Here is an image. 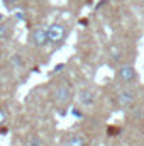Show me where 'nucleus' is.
I'll use <instances>...</instances> for the list:
<instances>
[{
	"mask_svg": "<svg viewBox=\"0 0 144 146\" xmlns=\"http://www.w3.org/2000/svg\"><path fill=\"white\" fill-rule=\"evenodd\" d=\"M53 99H54V102H56L58 107L65 109L70 104V100H71V88H70V85L66 82L58 83L56 88H54V92H53Z\"/></svg>",
	"mask_w": 144,
	"mask_h": 146,
	"instance_id": "obj_1",
	"label": "nucleus"
},
{
	"mask_svg": "<svg viewBox=\"0 0 144 146\" xmlns=\"http://www.w3.org/2000/svg\"><path fill=\"white\" fill-rule=\"evenodd\" d=\"M46 31H48V42H51V44H59L68 36V27L65 24H59V22L51 24Z\"/></svg>",
	"mask_w": 144,
	"mask_h": 146,
	"instance_id": "obj_2",
	"label": "nucleus"
},
{
	"mask_svg": "<svg viewBox=\"0 0 144 146\" xmlns=\"http://www.w3.org/2000/svg\"><path fill=\"white\" fill-rule=\"evenodd\" d=\"M31 42L37 46V48H42V46H46L48 44V31L46 29H34L32 33H31Z\"/></svg>",
	"mask_w": 144,
	"mask_h": 146,
	"instance_id": "obj_4",
	"label": "nucleus"
},
{
	"mask_svg": "<svg viewBox=\"0 0 144 146\" xmlns=\"http://www.w3.org/2000/svg\"><path fill=\"white\" fill-rule=\"evenodd\" d=\"M108 54H110V58L112 60H115V61H119L120 58H122V51H120V48L119 46H108Z\"/></svg>",
	"mask_w": 144,
	"mask_h": 146,
	"instance_id": "obj_8",
	"label": "nucleus"
},
{
	"mask_svg": "<svg viewBox=\"0 0 144 146\" xmlns=\"http://www.w3.org/2000/svg\"><path fill=\"white\" fill-rule=\"evenodd\" d=\"M5 119H7V110L0 107V124H3V122H5Z\"/></svg>",
	"mask_w": 144,
	"mask_h": 146,
	"instance_id": "obj_11",
	"label": "nucleus"
},
{
	"mask_svg": "<svg viewBox=\"0 0 144 146\" xmlns=\"http://www.w3.org/2000/svg\"><path fill=\"white\" fill-rule=\"evenodd\" d=\"M136 100V94L132 92V90H122V92H119V95H117V104L119 106H131L132 102Z\"/></svg>",
	"mask_w": 144,
	"mask_h": 146,
	"instance_id": "obj_5",
	"label": "nucleus"
},
{
	"mask_svg": "<svg viewBox=\"0 0 144 146\" xmlns=\"http://www.w3.org/2000/svg\"><path fill=\"white\" fill-rule=\"evenodd\" d=\"M73 114H75V115H76V117H81V115H83V114H81V112H80V110H73Z\"/></svg>",
	"mask_w": 144,
	"mask_h": 146,
	"instance_id": "obj_12",
	"label": "nucleus"
},
{
	"mask_svg": "<svg viewBox=\"0 0 144 146\" xmlns=\"http://www.w3.org/2000/svg\"><path fill=\"white\" fill-rule=\"evenodd\" d=\"M3 2H5V3H15L17 0H3Z\"/></svg>",
	"mask_w": 144,
	"mask_h": 146,
	"instance_id": "obj_13",
	"label": "nucleus"
},
{
	"mask_svg": "<svg viewBox=\"0 0 144 146\" xmlns=\"http://www.w3.org/2000/svg\"><path fill=\"white\" fill-rule=\"evenodd\" d=\"M66 146H87V143H85V138L78 134H71L66 138Z\"/></svg>",
	"mask_w": 144,
	"mask_h": 146,
	"instance_id": "obj_7",
	"label": "nucleus"
},
{
	"mask_svg": "<svg viewBox=\"0 0 144 146\" xmlns=\"http://www.w3.org/2000/svg\"><path fill=\"white\" fill-rule=\"evenodd\" d=\"M27 146H41V139L37 136H32L29 141H27Z\"/></svg>",
	"mask_w": 144,
	"mask_h": 146,
	"instance_id": "obj_10",
	"label": "nucleus"
},
{
	"mask_svg": "<svg viewBox=\"0 0 144 146\" xmlns=\"http://www.w3.org/2000/svg\"><path fill=\"white\" fill-rule=\"evenodd\" d=\"M78 100H80V104H81V106H85V107H88V106H93L95 94H93L92 90H88V88H83V90L78 94Z\"/></svg>",
	"mask_w": 144,
	"mask_h": 146,
	"instance_id": "obj_6",
	"label": "nucleus"
},
{
	"mask_svg": "<svg viewBox=\"0 0 144 146\" xmlns=\"http://www.w3.org/2000/svg\"><path fill=\"white\" fill-rule=\"evenodd\" d=\"M9 33H10V29L7 27V24L2 21V15H0V39L7 37V36H9Z\"/></svg>",
	"mask_w": 144,
	"mask_h": 146,
	"instance_id": "obj_9",
	"label": "nucleus"
},
{
	"mask_svg": "<svg viewBox=\"0 0 144 146\" xmlns=\"http://www.w3.org/2000/svg\"><path fill=\"white\" fill-rule=\"evenodd\" d=\"M117 76L122 83H132L136 78H137V73H136V68L132 65H124L119 68L117 72Z\"/></svg>",
	"mask_w": 144,
	"mask_h": 146,
	"instance_id": "obj_3",
	"label": "nucleus"
}]
</instances>
